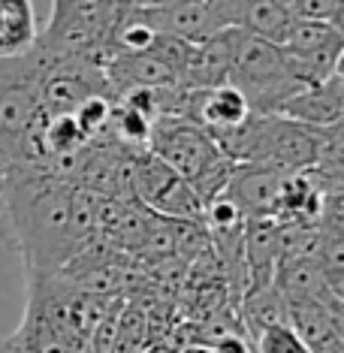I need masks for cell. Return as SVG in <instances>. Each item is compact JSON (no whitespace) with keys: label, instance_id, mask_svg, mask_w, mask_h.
Instances as JSON below:
<instances>
[{"label":"cell","instance_id":"obj_12","mask_svg":"<svg viewBox=\"0 0 344 353\" xmlns=\"http://www.w3.org/2000/svg\"><path fill=\"white\" fill-rule=\"evenodd\" d=\"M296 15L287 0H233V28L281 49Z\"/></svg>","mask_w":344,"mask_h":353},{"label":"cell","instance_id":"obj_22","mask_svg":"<svg viewBox=\"0 0 344 353\" xmlns=\"http://www.w3.org/2000/svg\"><path fill=\"white\" fill-rule=\"evenodd\" d=\"M257 353H311L287 326H272L254 339Z\"/></svg>","mask_w":344,"mask_h":353},{"label":"cell","instance_id":"obj_15","mask_svg":"<svg viewBox=\"0 0 344 353\" xmlns=\"http://www.w3.org/2000/svg\"><path fill=\"white\" fill-rule=\"evenodd\" d=\"M0 353H88V347L67 339V335H61L43 317L25 311L15 332L0 339Z\"/></svg>","mask_w":344,"mask_h":353},{"label":"cell","instance_id":"obj_19","mask_svg":"<svg viewBox=\"0 0 344 353\" xmlns=\"http://www.w3.org/2000/svg\"><path fill=\"white\" fill-rule=\"evenodd\" d=\"M320 248H323V230L320 227L278 223V251H281V263H317Z\"/></svg>","mask_w":344,"mask_h":353},{"label":"cell","instance_id":"obj_17","mask_svg":"<svg viewBox=\"0 0 344 353\" xmlns=\"http://www.w3.org/2000/svg\"><path fill=\"white\" fill-rule=\"evenodd\" d=\"M281 52L293 58H341L344 52V30L326 21H302L296 19L287 34Z\"/></svg>","mask_w":344,"mask_h":353},{"label":"cell","instance_id":"obj_9","mask_svg":"<svg viewBox=\"0 0 344 353\" xmlns=\"http://www.w3.org/2000/svg\"><path fill=\"white\" fill-rule=\"evenodd\" d=\"M251 115L247 112L245 97L236 91L233 85H221V88H199V91L185 94V106H181V118L199 127L209 139L233 130Z\"/></svg>","mask_w":344,"mask_h":353},{"label":"cell","instance_id":"obj_6","mask_svg":"<svg viewBox=\"0 0 344 353\" xmlns=\"http://www.w3.org/2000/svg\"><path fill=\"white\" fill-rule=\"evenodd\" d=\"M136 12L157 37H172L188 46H199L233 28V0H166L136 3Z\"/></svg>","mask_w":344,"mask_h":353},{"label":"cell","instance_id":"obj_11","mask_svg":"<svg viewBox=\"0 0 344 353\" xmlns=\"http://www.w3.org/2000/svg\"><path fill=\"white\" fill-rule=\"evenodd\" d=\"M242 260L247 275V293L272 287L275 269L281 263L278 251V223L275 221H245L242 227Z\"/></svg>","mask_w":344,"mask_h":353},{"label":"cell","instance_id":"obj_3","mask_svg":"<svg viewBox=\"0 0 344 353\" xmlns=\"http://www.w3.org/2000/svg\"><path fill=\"white\" fill-rule=\"evenodd\" d=\"M45 58L37 49L28 58L0 61V179L15 166L28 133L43 115L39 79Z\"/></svg>","mask_w":344,"mask_h":353},{"label":"cell","instance_id":"obj_20","mask_svg":"<svg viewBox=\"0 0 344 353\" xmlns=\"http://www.w3.org/2000/svg\"><path fill=\"white\" fill-rule=\"evenodd\" d=\"M314 266L320 269L326 284H330V290L335 296H341L344 293V236L323 232V248H320V256Z\"/></svg>","mask_w":344,"mask_h":353},{"label":"cell","instance_id":"obj_10","mask_svg":"<svg viewBox=\"0 0 344 353\" xmlns=\"http://www.w3.org/2000/svg\"><path fill=\"white\" fill-rule=\"evenodd\" d=\"M344 115V79L341 70L332 73L323 85L302 88L278 109V118H287L293 124L311 127V130H330L338 127Z\"/></svg>","mask_w":344,"mask_h":353},{"label":"cell","instance_id":"obj_5","mask_svg":"<svg viewBox=\"0 0 344 353\" xmlns=\"http://www.w3.org/2000/svg\"><path fill=\"white\" fill-rule=\"evenodd\" d=\"M130 190H133V203L148 208L157 218L203 223L205 205L199 203L194 188L185 179H179L166 163H160L154 154H148V151L133 154Z\"/></svg>","mask_w":344,"mask_h":353},{"label":"cell","instance_id":"obj_21","mask_svg":"<svg viewBox=\"0 0 344 353\" xmlns=\"http://www.w3.org/2000/svg\"><path fill=\"white\" fill-rule=\"evenodd\" d=\"M296 19L302 21H326L344 28V3L341 0H287Z\"/></svg>","mask_w":344,"mask_h":353},{"label":"cell","instance_id":"obj_1","mask_svg":"<svg viewBox=\"0 0 344 353\" xmlns=\"http://www.w3.org/2000/svg\"><path fill=\"white\" fill-rule=\"evenodd\" d=\"M73 184L54 175L0 179V239L25 260L28 275H52L79 254L70 232Z\"/></svg>","mask_w":344,"mask_h":353},{"label":"cell","instance_id":"obj_13","mask_svg":"<svg viewBox=\"0 0 344 353\" xmlns=\"http://www.w3.org/2000/svg\"><path fill=\"white\" fill-rule=\"evenodd\" d=\"M272 287L281 293L284 302L296 305H323V308L341 311V296L330 290V284L323 281L320 269L314 263H278Z\"/></svg>","mask_w":344,"mask_h":353},{"label":"cell","instance_id":"obj_7","mask_svg":"<svg viewBox=\"0 0 344 353\" xmlns=\"http://www.w3.org/2000/svg\"><path fill=\"white\" fill-rule=\"evenodd\" d=\"M148 154H154L160 163H166L188 184H194L209 166L223 157L209 136L185 118H160L151 127Z\"/></svg>","mask_w":344,"mask_h":353},{"label":"cell","instance_id":"obj_2","mask_svg":"<svg viewBox=\"0 0 344 353\" xmlns=\"http://www.w3.org/2000/svg\"><path fill=\"white\" fill-rule=\"evenodd\" d=\"M227 85H233L247 103L251 115H278L293 94L302 88L296 85L284 63V54L278 46H269L263 39H254L233 28V54H230V76Z\"/></svg>","mask_w":344,"mask_h":353},{"label":"cell","instance_id":"obj_4","mask_svg":"<svg viewBox=\"0 0 344 353\" xmlns=\"http://www.w3.org/2000/svg\"><path fill=\"white\" fill-rule=\"evenodd\" d=\"M118 19L115 0H58L52 3V15L45 30H39L34 49L45 61L82 58L106 49L112 25Z\"/></svg>","mask_w":344,"mask_h":353},{"label":"cell","instance_id":"obj_14","mask_svg":"<svg viewBox=\"0 0 344 353\" xmlns=\"http://www.w3.org/2000/svg\"><path fill=\"white\" fill-rule=\"evenodd\" d=\"M230 54H233V28L221 30L218 37L205 39L199 46H190V58L185 70V88H221L230 76Z\"/></svg>","mask_w":344,"mask_h":353},{"label":"cell","instance_id":"obj_16","mask_svg":"<svg viewBox=\"0 0 344 353\" xmlns=\"http://www.w3.org/2000/svg\"><path fill=\"white\" fill-rule=\"evenodd\" d=\"M37 12L28 0H0V61L28 58L37 46Z\"/></svg>","mask_w":344,"mask_h":353},{"label":"cell","instance_id":"obj_18","mask_svg":"<svg viewBox=\"0 0 344 353\" xmlns=\"http://www.w3.org/2000/svg\"><path fill=\"white\" fill-rule=\"evenodd\" d=\"M239 320L245 323L247 335H251V341H254L260 332H266L272 326H287V305L275 287H266V290L242 296Z\"/></svg>","mask_w":344,"mask_h":353},{"label":"cell","instance_id":"obj_8","mask_svg":"<svg viewBox=\"0 0 344 353\" xmlns=\"http://www.w3.org/2000/svg\"><path fill=\"white\" fill-rule=\"evenodd\" d=\"M281 184H284V175L272 172L269 166L236 163L221 196L227 203H233L245 221H275Z\"/></svg>","mask_w":344,"mask_h":353}]
</instances>
